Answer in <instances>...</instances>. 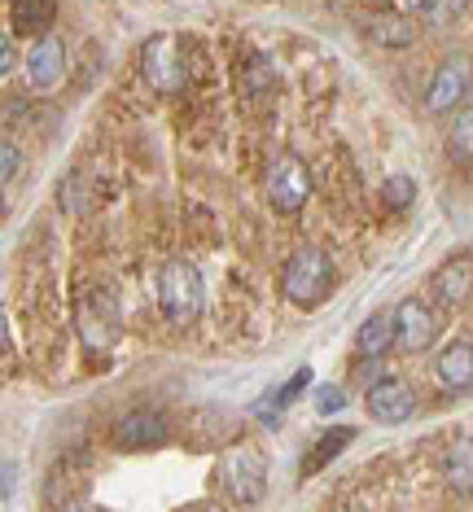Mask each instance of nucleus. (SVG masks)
<instances>
[{
  "label": "nucleus",
  "instance_id": "39448f33",
  "mask_svg": "<svg viewBox=\"0 0 473 512\" xmlns=\"http://www.w3.org/2000/svg\"><path fill=\"white\" fill-rule=\"evenodd\" d=\"M141 75L154 84L158 92H180L184 79H189V66H184V49L171 36H154L145 40L141 49Z\"/></svg>",
  "mask_w": 473,
  "mask_h": 512
},
{
  "label": "nucleus",
  "instance_id": "a878e982",
  "mask_svg": "<svg viewBox=\"0 0 473 512\" xmlns=\"http://www.w3.org/2000/svg\"><path fill=\"white\" fill-rule=\"evenodd\" d=\"M307 386H311V368H298V372H294V377H290V381H285V386H281V390H276V399H281L285 407H290V403H294V399H298V394H303Z\"/></svg>",
  "mask_w": 473,
  "mask_h": 512
},
{
  "label": "nucleus",
  "instance_id": "20e7f679",
  "mask_svg": "<svg viewBox=\"0 0 473 512\" xmlns=\"http://www.w3.org/2000/svg\"><path fill=\"white\" fill-rule=\"evenodd\" d=\"M263 189H268V202H272L281 215L303 211L307 197H311V171H307V162L298 158V154L272 158L268 176H263Z\"/></svg>",
  "mask_w": 473,
  "mask_h": 512
},
{
  "label": "nucleus",
  "instance_id": "7ed1b4c3",
  "mask_svg": "<svg viewBox=\"0 0 473 512\" xmlns=\"http://www.w3.org/2000/svg\"><path fill=\"white\" fill-rule=\"evenodd\" d=\"M215 482H219V491L228 499H237V504H259L263 486H268V460H263L259 447H233L219 460Z\"/></svg>",
  "mask_w": 473,
  "mask_h": 512
},
{
  "label": "nucleus",
  "instance_id": "f03ea898",
  "mask_svg": "<svg viewBox=\"0 0 473 512\" xmlns=\"http://www.w3.org/2000/svg\"><path fill=\"white\" fill-rule=\"evenodd\" d=\"M281 289L294 307H320L333 294V259L316 246L294 250L281 267Z\"/></svg>",
  "mask_w": 473,
  "mask_h": 512
},
{
  "label": "nucleus",
  "instance_id": "c85d7f7f",
  "mask_svg": "<svg viewBox=\"0 0 473 512\" xmlns=\"http://www.w3.org/2000/svg\"><path fill=\"white\" fill-rule=\"evenodd\" d=\"M176 512H215V504H184V508H176Z\"/></svg>",
  "mask_w": 473,
  "mask_h": 512
},
{
  "label": "nucleus",
  "instance_id": "6ab92c4d",
  "mask_svg": "<svg viewBox=\"0 0 473 512\" xmlns=\"http://www.w3.org/2000/svg\"><path fill=\"white\" fill-rule=\"evenodd\" d=\"M53 18H57L53 0H18V5H9V22L18 31H44Z\"/></svg>",
  "mask_w": 473,
  "mask_h": 512
},
{
  "label": "nucleus",
  "instance_id": "aec40b11",
  "mask_svg": "<svg viewBox=\"0 0 473 512\" xmlns=\"http://www.w3.org/2000/svg\"><path fill=\"white\" fill-rule=\"evenodd\" d=\"M447 482L456 491H469L473 486V442L469 438H456L452 451H447Z\"/></svg>",
  "mask_w": 473,
  "mask_h": 512
},
{
  "label": "nucleus",
  "instance_id": "423d86ee",
  "mask_svg": "<svg viewBox=\"0 0 473 512\" xmlns=\"http://www.w3.org/2000/svg\"><path fill=\"white\" fill-rule=\"evenodd\" d=\"M79 333H84L92 351H101V346H110L119 337V307H114L110 289H88L79 298Z\"/></svg>",
  "mask_w": 473,
  "mask_h": 512
},
{
  "label": "nucleus",
  "instance_id": "ddd939ff",
  "mask_svg": "<svg viewBox=\"0 0 473 512\" xmlns=\"http://www.w3.org/2000/svg\"><path fill=\"white\" fill-rule=\"evenodd\" d=\"M62 75H66V44L57 36H40L27 49V79L36 88H57Z\"/></svg>",
  "mask_w": 473,
  "mask_h": 512
},
{
  "label": "nucleus",
  "instance_id": "9b49d317",
  "mask_svg": "<svg viewBox=\"0 0 473 512\" xmlns=\"http://www.w3.org/2000/svg\"><path fill=\"white\" fill-rule=\"evenodd\" d=\"M434 302L438 307H460V302L473 298V254H452L434 267L430 276Z\"/></svg>",
  "mask_w": 473,
  "mask_h": 512
},
{
  "label": "nucleus",
  "instance_id": "2eb2a0df",
  "mask_svg": "<svg viewBox=\"0 0 473 512\" xmlns=\"http://www.w3.org/2000/svg\"><path fill=\"white\" fill-rule=\"evenodd\" d=\"M395 342H399V333H395V311H373V316L360 324V333H355V346H360L364 359H382Z\"/></svg>",
  "mask_w": 473,
  "mask_h": 512
},
{
  "label": "nucleus",
  "instance_id": "5701e85b",
  "mask_svg": "<svg viewBox=\"0 0 473 512\" xmlns=\"http://www.w3.org/2000/svg\"><path fill=\"white\" fill-rule=\"evenodd\" d=\"M460 9H465L460 0H452V5H438V0H412V5H408V18L421 14V18H430V22H452Z\"/></svg>",
  "mask_w": 473,
  "mask_h": 512
},
{
  "label": "nucleus",
  "instance_id": "a211bd4d",
  "mask_svg": "<svg viewBox=\"0 0 473 512\" xmlns=\"http://www.w3.org/2000/svg\"><path fill=\"white\" fill-rule=\"evenodd\" d=\"M272 79H276V71H272L268 53H250L246 62H241V92H246V97H268Z\"/></svg>",
  "mask_w": 473,
  "mask_h": 512
},
{
  "label": "nucleus",
  "instance_id": "412c9836",
  "mask_svg": "<svg viewBox=\"0 0 473 512\" xmlns=\"http://www.w3.org/2000/svg\"><path fill=\"white\" fill-rule=\"evenodd\" d=\"M447 145H452V154H456L460 162H473V101L452 114V127H447Z\"/></svg>",
  "mask_w": 473,
  "mask_h": 512
},
{
  "label": "nucleus",
  "instance_id": "1a4fd4ad",
  "mask_svg": "<svg viewBox=\"0 0 473 512\" xmlns=\"http://www.w3.org/2000/svg\"><path fill=\"white\" fill-rule=\"evenodd\" d=\"M469 92V62L465 57H447L434 71L430 88H425V110L430 114H456Z\"/></svg>",
  "mask_w": 473,
  "mask_h": 512
},
{
  "label": "nucleus",
  "instance_id": "6e6552de",
  "mask_svg": "<svg viewBox=\"0 0 473 512\" xmlns=\"http://www.w3.org/2000/svg\"><path fill=\"white\" fill-rule=\"evenodd\" d=\"M114 447L119 451H154L167 442V416L149 412V407H136V412L119 416L114 421Z\"/></svg>",
  "mask_w": 473,
  "mask_h": 512
},
{
  "label": "nucleus",
  "instance_id": "393cba45",
  "mask_svg": "<svg viewBox=\"0 0 473 512\" xmlns=\"http://www.w3.org/2000/svg\"><path fill=\"white\" fill-rule=\"evenodd\" d=\"M342 407H346V394L338 386H320L316 390V412L320 416H333V412H342Z\"/></svg>",
  "mask_w": 473,
  "mask_h": 512
},
{
  "label": "nucleus",
  "instance_id": "9d476101",
  "mask_svg": "<svg viewBox=\"0 0 473 512\" xmlns=\"http://www.w3.org/2000/svg\"><path fill=\"white\" fill-rule=\"evenodd\" d=\"M368 416L373 421H382V425H399V421H408L412 412H417V390L408 386V381H395V377H382L377 386H368Z\"/></svg>",
  "mask_w": 473,
  "mask_h": 512
},
{
  "label": "nucleus",
  "instance_id": "f257e3e1",
  "mask_svg": "<svg viewBox=\"0 0 473 512\" xmlns=\"http://www.w3.org/2000/svg\"><path fill=\"white\" fill-rule=\"evenodd\" d=\"M206 307V281L189 259H171L158 272V311L171 324H193Z\"/></svg>",
  "mask_w": 473,
  "mask_h": 512
},
{
  "label": "nucleus",
  "instance_id": "f3484780",
  "mask_svg": "<svg viewBox=\"0 0 473 512\" xmlns=\"http://www.w3.org/2000/svg\"><path fill=\"white\" fill-rule=\"evenodd\" d=\"M92 202H97V193H92V180L84 176V171H71L66 184L57 189V206H62L66 215H88Z\"/></svg>",
  "mask_w": 473,
  "mask_h": 512
},
{
  "label": "nucleus",
  "instance_id": "f8f14e48",
  "mask_svg": "<svg viewBox=\"0 0 473 512\" xmlns=\"http://www.w3.org/2000/svg\"><path fill=\"white\" fill-rule=\"evenodd\" d=\"M434 372H438V381H443L452 394L473 390V342H469V337L447 342L443 351H438V359H434Z\"/></svg>",
  "mask_w": 473,
  "mask_h": 512
},
{
  "label": "nucleus",
  "instance_id": "4be33fe9",
  "mask_svg": "<svg viewBox=\"0 0 473 512\" xmlns=\"http://www.w3.org/2000/svg\"><path fill=\"white\" fill-rule=\"evenodd\" d=\"M412 202H417V184H412L408 176H390L382 184V206H386L390 215H403Z\"/></svg>",
  "mask_w": 473,
  "mask_h": 512
},
{
  "label": "nucleus",
  "instance_id": "dca6fc26",
  "mask_svg": "<svg viewBox=\"0 0 473 512\" xmlns=\"http://www.w3.org/2000/svg\"><path fill=\"white\" fill-rule=\"evenodd\" d=\"M355 442V429L351 425H338V429H325V434H320L316 442H311V451L303 456V469H298V477H311V473H320L325 469V464H333L342 456L346 447H351Z\"/></svg>",
  "mask_w": 473,
  "mask_h": 512
},
{
  "label": "nucleus",
  "instance_id": "0eeeda50",
  "mask_svg": "<svg viewBox=\"0 0 473 512\" xmlns=\"http://www.w3.org/2000/svg\"><path fill=\"white\" fill-rule=\"evenodd\" d=\"M395 333H399L395 346L403 355H421V351H430V346H434L438 320H434V311L425 307L421 298H403L395 307Z\"/></svg>",
  "mask_w": 473,
  "mask_h": 512
},
{
  "label": "nucleus",
  "instance_id": "bb28decb",
  "mask_svg": "<svg viewBox=\"0 0 473 512\" xmlns=\"http://www.w3.org/2000/svg\"><path fill=\"white\" fill-rule=\"evenodd\" d=\"M0 66H5V79L14 75V44H5V49H0Z\"/></svg>",
  "mask_w": 473,
  "mask_h": 512
},
{
  "label": "nucleus",
  "instance_id": "c756f323",
  "mask_svg": "<svg viewBox=\"0 0 473 512\" xmlns=\"http://www.w3.org/2000/svg\"><path fill=\"white\" fill-rule=\"evenodd\" d=\"M66 512H88V508H79V504H75V508H66Z\"/></svg>",
  "mask_w": 473,
  "mask_h": 512
},
{
  "label": "nucleus",
  "instance_id": "cd10ccee",
  "mask_svg": "<svg viewBox=\"0 0 473 512\" xmlns=\"http://www.w3.org/2000/svg\"><path fill=\"white\" fill-rule=\"evenodd\" d=\"M5 495H14V460H5Z\"/></svg>",
  "mask_w": 473,
  "mask_h": 512
},
{
  "label": "nucleus",
  "instance_id": "4468645a",
  "mask_svg": "<svg viewBox=\"0 0 473 512\" xmlns=\"http://www.w3.org/2000/svg\"><path fill=\"white\" fill-rule=\"evenodd\" d=\"M364 36L377 44V49H408L417 40V27H412L408 14H395V9H382V14L364 18Z\"/></svg>",
  "mask_w": 473,
  "mask_h": 512
},
{
  "label": "nucleus",
  "instance_id": "b1692460",
  "mask_svg": "<svg viewBox=\"0 0 473 512\" xmlns=\"http://www.w3.org/2000/svg\"><path fill=\"white\" fill-rule=\"evenodd\" d=\"M0 167H5V184L14 189V184L22 180V171H27V158H22L18 141H5V149H0Z\"/></svg>",
  "mask_w": 473,
  "mask_h": 512
}]
</instances>
